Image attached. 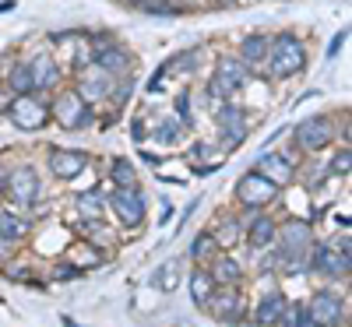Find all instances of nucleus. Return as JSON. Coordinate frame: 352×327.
<instances>
[{
	"instance_id": "f257e3e1",
	"label": "nucleus",
	"mask_w": 352,
	"mask_h": 327,
	"mask_svg": "<svg viewBox=\"0 0 352 327\" xmlns=\"http://www.w3.org/2000/svg\"><path fill=\"white\" fill-rule=\"evenodd\" d=\"M303 67H307V46L300 43V36H292V32L268 36V60H264V74L275 78V81H285L292 74H300Z\"/></svg>"
},
{
	"instance_id": "f03ea898",
	"label": "nucleus",
	"mask_w": 352,
	"mask_h": 327,
	"mask_svg": "<svg viewBox=\"0 0 352 327\" xmlns=\"http://www.w3.org/2000/svg\"><path fill=\"white\" fill-rule=\"evenodd\" d=\"M247 81H250V67L240 60V56L222 53L219 60H215V74H212V81L204 84V92H208V99L219 106V102H226V99L236 95L240 88H247Z\"/></svg>"
},
{
	"instance_id": "7ed1b4c3",
	"label": "nucleus",
	"mask_w": 352,
	"mask_h": 327,
	"mask_svg": "<svg viewBox=\"0 0 352 327\" xmlns=\"http://www.w3.org/2000/svg\"><path fill=\"white\" fill-rule=\"evenodd\" d=\"M50 120H56L64 131H85V127L96 124V113L78 95V88H64L50 106Z\"/></svg>"
},
{
	"instance_id": "20e7f679",
	"label": "nucleus",
	"mask_w": 352,
	"mask_h": 327,
	"mask_svg": "<svg viewBox=\"0 0 352 327\" xmlns=\"http://www.w3.org/2000/svg\"><path fill=\"white\" fill-rule=\"evenodd\" d=\"M106 207H113V215L120 225L127 229H138L144 222V212H148V201L138 187H116L109 197H106Z\"/></svg>"
},
{
	"instance_id": "39448f33",
	"label": "nucleus",
	"mask_w": 352,
	"mask_h": 327,
	"mask_svg": "<svg viewBox=\"0 0 352 327\" xmlns=\"http://www.w3.org/2000/svg\"><path fill=\"white\" fill-rule=\"evenodd\" d=\"M349 267H352V253H342L331 243H314L307 253V271H314V275L349 278Z\"/></svg>"
},
{
	"instance_id": "423d86ee",
	"label": "nucleus",
	"mask_w": 352,
	"mask_h": 327,
	"mask_svg": "<svg viewBox=\"0 0 352 327\" xmlns=\"http://www.w3.org/2000/svg\"><path fill=\"white\" fill-rule=\"evenodd\" d=\"M292 141H296L303 152H324V148L335 141V124L331 116H307L292 127Z\"/></svg>"
},
{
	"instance_id": "0eeeda50",
	"label": "nucleus",
	"mask_w": 352,
	"mask_h": 327,
	"mask_svg": "<svg viewBox=\"0 0 352 327\" xmlns=\"http://www.w3.org/2000/svg\"><path fill=\"white\" fill-rule=\"evenodd\" d=\"M8 116L18 131H43L50 124V106L39 95H14L8 106Z\"/></svg>"
},
{
	"instance_id": "6e6552de",
	"label": "nucleus",
	"mask_w": 352,
	"mask_h": 327,
	"mask_svg": "<svg viewBox=\"0 0 352 327\" xmlns=\"http://www.w3.org/2000/svg\"><path fill=\"white\" fill-rule=\"evenodd\" d=\"M275 197H278V187H275L272 180H264L257 169L243 172L240 180H236V201H240L243 207H250V212H261V207L272 204Z\"/></svg>"
},
{
	"instance_id": "1a4fd4ad",
	"label": "nucleus",
	"mask_w": 352,
	"mask_h": 327,
	"mask_svg": "<svg viewBox=\"0 0 352 327\" xmlns=\"http://www.w3.org/2000/svg\"><path fill=\"white\" fill-rule=\"evenodd\" d=\"M307 310L317 320V327H342V320H345V300L338 292H328V289H320Z\"/></svg>"
},
{
	"instance_id": "9d476101",
	"label": "nucleus",
	"mask_w": 352,
	"mask_h": 327,
	"mask_svg": "<svg viewBox=\"0 0 352 327\" xmlns=\"http://www.w3.org/2000/svg\"><path fill=\"white\" fill-rule=\"evenodd\" d=\"M113 74H106L99 64H85L81 67V78H78V95L85 99V102H102V99H109V92H113Z\"/></svg>"
},
{
	"instance_id": "9b49d317",
	"label": "nucleus",
	"mask_w": 352,
	"mask_h": 327,
	"mask_svg": "<svg viewBox=\"0 0 352 327\" xmlns=\"http://www.w3.org/2000/svg\"><path fill=\"white\" fill-rule=\"evenodd\" d=\"M4 187H8L14 204H36L39 201V172L32 166H18V169L8 172Z\"/></svg>"
},
{
	"instance_id": "f8f14e48",
	"label": "nucleus",
	"mask_w": 352,
	"mask_h": 327,
	"mask_svg": "<svg viewBox=\"0 0 352 327\" xmlns=\"http://www.w3.org/2000/svg\"><path fill=\"white\" fill-rule=\"evenodd\" d=\"M254 169L264 176V180H272L275 187H285V183L296 180V162H292L289 155H282V152H261Z\"/></svg>"
},
{
	"instance_id": "ddd939ff",
	"label": "nucleus",
	"mask_w": 352,
	"mask_h": 327,
	"mask_svg": "<svg viewBox=\"0 0 352 327\" xmlns=\"http://www.w3.org/2000/svg\"><path fill=\"white\" fill-rule=\"evenodd\" d=\"M201 310H208V317H215L219 324H236L243 313V303H240V295H236V289H219L215 285V292L204 300V306Z\"/></svg>"
},
{
	"instance_id": "4468645a",
	"label": "nucleus",
	"mask_w": 352,
	"mask_h": 327,
	"mask_svg": "<svg viewBox=\"0 0 352 327\" xmlns=\"http://www.w3.org/2000/svg\"><path fill=\"white\" fill-rule=\"evenodd\" d=\"M275 243H278V250H289V253H307L314 247V229L300 218H292V222L278 225Z\"/></svg>"
},
{
	"instance_id": "2eb2a0df",
	"label": "nucleus",
	"mask_w": 352,
	"mask_h": 327,
	"mask_svg": "<svg viewBox=\"0 0 352 327\" xmlns=\"http://www.w3.org/2000/svg\"><path fill=\"white\" fill-rule=\"evenodd\" d=\"M50 169L56 180H74L88 169V152H74V148H53L50 152Z\"/></svg>"
},
{
	"instance_id": "dca6fc26",
	"label": "nucleus",
	"mask_w": 352,
	"mask_h": 327,
	"mask_svg": "<svg viewBox=\"0 0 352 327\" xmlns=\"http://www.w3.org/2000/svg\"><path fill=\"white\" fill-rule=\"evenodd\" d=\"M28 71H32V81H36V95L50 92V88H56V81H60V67H56V60L50 53L28 56Z\"/></svg>"
},
{
	"instance_id": "f3484780",
	"label": "nucleus",
	"mask_w": 352,
	"mask_h": 327,
	"mask_svg": "<svg viewBox=\"0 0 352 327\" xmlns=\"http://www.w3.org/2000/svg\"><path fill=\"white\" fill-rule=\"evenodd\" d=\"M208 264H212L208 275H212V282L219 289H236V282L243 278V267H240V260L232 257V253H215Z\"/></svg>"
},
{
	"instance_id": "a211bd4d",
	"label": "nucleus",
	"mask_w": 352,
	"mask_h": 327,
	"mask_svg": "<svg viewBox=\"0 0 352 327\" xmlns=\"http://www.w3.org/2000/svg\"><path fill=\"white\" fill-rule=\"evenodd\" d=\"M285 295L278 292V289H272V292H264L261 300H257V306H254V324L257 327H275L278 320H282V313H285Z\"/></svg>"
},
{
	"instance_id": "6ab92c4d",
	"label": "nucleus",
	"mask_w": 352,
	"mask_h": 327,
	"mask_svg": "<svg viewBox=\"0 0 352 327\" xmlns=\"http://www.w3.org/2000/svg\"><path fill=\"white\" fill-rule=\"evenodd\" d=\"M236 56L250 67V74H261V71H264V60H268V36H264V32H250V36H243Z\"/></svg>"
},
{
	"instance_id": "aec40b11",
	"label": "nucleus",
	"mask_w": 352,
	"mask_h": 327,
	"mask_svg": "<svg viewBox=\"0 0 352 327\" xmlns=\"http://www.w3.org/2000/svg\"><path fill=\"white\" fill-rule=\"evenodd\" d=\"M92 64H99L106 74H113V78H124V74H131V53L120 46V43H109L106 49H99L96 56H92Z\"/></svg>"
},
{
	"instance_id": "412c9836",
	"label": "nucleus",
	"mask_w": 352,
	"mask_h": 327,
	"mask_svg": "<svg viewBox=\"0 0 352 327\" xmlns=\"http://www.w3.org/2000/svg\"><path fill=\"white\" fill-rule=\"evenodd\" d=\"M275 232H278V222L254 215L250 225H247V243H250L254 250H268V247L275 243Z\"/></svg>"
},
{
	"instance_id": "4be33fe9",
	"label": "nucleus",
	"mask_w": 352,
	"mask_h": 327,
	"mask_svg": "<svg viewBox=\"0 0 352 327\" xmlns=\"http://www.w3.org/2000/svg\"><path fill=\"white\" fill-rule=\"evenodd\" d=\"M11 95H36V81H32V71H28V60H14L8 67V81Z\"/></svg>"
},
{
	"instance_id": "5701e85b",
	"label": "nucleus",
	"mask_w": 352,
	"mask_h": 327,
	"mask_svg": "<svg viewBox=\"0 0 352 327\" xmlns=\"http://www.w3.org/2000/svg\"><path fill=\"white\" fill-rule=\"evenodd\" d=\"M25 236H28V222L25 218H18L14 212H0V240L14 247V243L25 240Z\"/></svg>"
},
{
	"instance_id": "b1692460",
	"label": "nucleus",
	"mask_w": 352,
	"mask_h": 327,
	"mask_svg": "<svg viewBox=\"0 0 352 327\" xmlns=\"http://www.w3.org/2000/svg\"><path fill=\"white\" fill-rule=\"evenodd\" d=\"M184 134H187V127L176 120V116H166V120L152 131V141L162 144V148H173V144H180V141H184Z\"/></svg>"
},
{
	"instance_id": "393cba45",
	"label": "nucleus",
	"mask_w": 352,
	"mask_h": 327,
	"mask_svg": "<svg viewBox=\"0 0 352 327\" xmlns=\"http://www.w3.org/2000/svg\"><path fill=\"white\" fill-rule=\"evenodd\" d=\"M215 292V282L208 275V267H194V275H190V300L194 306H204V300Z\"/></svg>"
},
{
	"instance_id": "a878e982",
	"label": "nucleus",
	"mask_w": 352,
	"mask_h": 327,
	"mask_svg": "<svg viewBox=\"0 0 352 327\" xmlns=\"http://www.w3.org/2000/svg\"><path fill=\"white\" fill-rule=\"evenodd\" d=\"M102 212H106V197H102L99 190H88V194L78 197V215H81L85 222H99Z\"/></svg>"
},
{
	"instance_id": "bb28decb",
	"label": "nucleus",
	"mask_w": 352,
	"mask_h": 327,
	"mask_svg": "<svg viewBox=\"0 0 352 327\" xmlns=\"http://www.w3.org/2000/svg\"><path fill=\"white\" fill-rule=\"evenodd\" d=\"M219 250H222V247L215 243V236H212V232H197V236H194V243H190V260H194V264H208Z\"/></svg>"
},
{
	"instance_id": "cd10ccee",
	"label": "nucleus",
	"mask_w": 352,
	"mask_h": 327,
	"mask_svg": "<svg viewBox=\"0 0 352 327\" xmlns=\"http://www.w3.org/2000/svg\"><path fill=\"white\" fill-rule=\"evenodd\" d=\"M219 141H222V152H236V148L247 141V120L219 127Z\"/></svg>"
},
{
	"instance_id": "c85d7f7f",
	"label": "nucleus",
	"mask_w": 352,
	"mask_h": 327,
	"mask_svg": "<svg viewBox=\"0 0 352 327\" xmlns=\"http://www.w3.org/2000/svg\"><path fill=\"white\" fill-rule=\"evenodd\" d=\"M176 275H180V257H169L159 271L152 275V282H155L159 292H173L176 289Z\"/></svg>"
},
{
	"instance_id": "c756f323",
	"label": "nucleus",
	"mask_w": 352,
	"mask_h": 327,
	"mask_svg": "<svg viewBox=\"0 0 352 327\" xmlns=\"http://www.w3.org/2000/svg\"><path fill=\"white\" fill-rule=\"evenodd\" d=\"M219 247H236L240 243V222L236 218H219V229H212Z\"/></svg>"
},
{
	"instance_id": "7c9ffc66",
	"label": "nucleus",
	"mask_w": 352,
	"mask_h": 327,
	"mask_svg": "<svg viewBox=\"0 0 352 327\" xmlns=\"http://www.w3.org/2000/svg\"><path fill=\"white\" fill-rule=\"evenodd\" d=\"M113 183L116 187H138V172H134V166L127 162V159H113Z\"/></svg>"
},
{
	"instance_id": "2f4dec72",
	"label": "nucleus",
	"mask_w": 352,
	"mask_h": 327,
	"mask_svg": "<svg viewBox=\"0 0 352 327\" xmlns=\"http://www.w3.org/2000/svg\"><path fill=\"white\" fill-rule=\"evenodd\" d=\"M278 324H285V327H317V320L310 317L307 306H285V313H282Z\"/></svg>"
},
{
	"instance_id": "473e14b6",
	"label": "nucleus",
	"mask_w": 352,
	"mask_h": 327,
	"mask_svg": "<svg viewBox=\"0 0 352 327\" xmlns=\"http://www.w3.org/2000/svg\"><path fill=\"white\" fill-rule=\"evenodd\" d=\"M131 92H134V78H131V74L116 78V81H113V92H109V102H113L116 109H124L127 99H131Z\"/></svg>"
},
{
	"instance_id": "72a5a7b5",
	"label": "nucleus",
	"mask_w": 352,
	"mask_h": 327,
	"mask_svg": "<svg viewBox=\"0 0 352 327\" xmlns=\"http://www.w3.org/2000/svg\"><path fill=\"white\" fill-rule=\"evenodd\" d=\"M176 120H180L184 127H190L194 124V113H190V88H180V92H176Z\"/></svg>"
},
{
	"instance_id": "f704fd0d",
	"label": "nucleus",
	"mask_w": 352,
	"mask_h": 327,
	"mask_svg": "<svg viewBox=\"0 0 352 327\" xmlns=\"http://www.w3.org/2000/svg\"><path fill=\"white\" fill-rule=\"evenodd\" d=\"M328 172H331V176H349V172H352V152H349V144H345L342 152H338V155L331 159Z\"/></svg>"
},
{
	"instance_id": "c9c22d12",
	"label": "nucleus",
	"mask_w": 352,
	"mask_h": 327,
	"mask_svg": "<svg viewBox=\"0 0 352 327\" xmlns=\"http://www.w3.org/2000/svg\"><path fill=\"white\" fill-rule=\"evenodd\" d=\"M197 53H201V49H187V53H176L173 60H169V67H176V71H194V64H197Z\"/></svg>"
},
{
	"instance_id": "e433bc0d",
	"label": "nucleus",
	"mask_w": 352,
	"mask_h": 327,
	"mask_svg": "<svg viewBox=\"0 0 352 327\" xmlns=\"http://www.w3.org/2000/svg\"><path fill=\"white\" fill-rule=\"evenodd\" d=\"M166 74H169V60H166V64H159V67L152 71V78H148V92H159L162 81H166Z\"/></svg>"
},
{
	"instance_id": "4c0bfd02",
	"label": "nucleus",
	"mask_w": 352,
	"mask_h": 327,
	"mask_svg": "<svg viewBox=\"0 0 352 327\" xmlns=\"http://www.w3.org/2000/svg\"><path fill=\"white\" fill-rule=\"evenodd\" d=\"M78 275H85V271H78L74 264H60V267L53 271V282H67V278H78Z\"/></svg>"
},
{
	"instance_id": "58836bf2",
	"label": "nucleus",
	"mask_w": 352,
	"mask_h": 327,
	"mask_svg": "<svg viewBox=\"0 0 352 327\" xmlns=\"http://www.w3.org/2000/svg\"><path fill=\"white\" fill-rule=\"evenodd\" d=\"M345 39H349V28H342V32L331 39V46H328V60H335V56H338V49L345 46Z\"/></svg>"
},
{
	"instance_id": "ea45409f",
	"label": "nucleus",
	"mask_w": 352,
	"mask_h": 327,
	"mask_svg": "<svg viewBox=\"0 0 352 327\" xmlns=\"http://www.w3.org/2000/svg\"><path fill=\"white\" fill-rule=\"evenodd\" d=\"M131 137L138 144H144V116H134V120H131Z\"/></svg>"
},
{
	"instance_id": "a19ab883",
	"label": "nucleus",
	"mask_w": 352,
	"mask_h": 327,
	"mask_svg": "<svg viewBox=\"0 0 352 327\" xmlns=\"http://www.w3.org/2000/svg\"><path fill=\"white\" fill-rule=\"evenodd\" d=\"M11 99H14V95H11V88H8L4 81H0V113H8V106H11Z\"/></svg>"
},
{
	"instance_id": "79ce46f5",
	"label": "nucleus",
	"mask_w": 352,
	"mask_h": 327,
	"mask_svg": "<svg viewBox=\"0 0 352 327\" xmlns=\"http://www.w3.org/2000/svg\"><path fill=\"white\" fill-rule=\"evenodd\" d=\"M141 162H144V166H162L166 159H162V155H152L148 148H144V152H141Z\"/></svg>"
},
{
	"instance_id": "37998d69",
	"label": "nucleus",
	"mask_w": 352,
	"mask_h": 327,
	"mask_svg": "<svg viewBox=\"0 0 352 327\" xmlns=\"http://www.w3.org/2000/svg\"><path fill=\"white\" fill-rule=\"evenodd\" d=\"M8 257H11V243L0 240V260H8Z\"/></svg>"
},
{
	"instance_id": "c03bdc74",
	"label": "nucleus",
	"mask_w": 352,
	"mask_h": 327,
	"mask_svg": "<svg viewBox=\"0 0 352 327\" xmlns=\"http://www.w3.org/2000/svg\"><path fill=\"white\" fill-rule=\"evenodd\" d=\"M4 180H8V169H4V162H0V190H4Z\"/></svg>"
},
{
	"instance_id": "a18cd8bd",
	"label": "nucleus",
	"mask_w": 352,
	"mask_h": 327,
	"mask_svg": "<svg viewBox=\"0 0 352 327\" xmlns=\"http://www.w3.org/2000/svg\"><path fill=\"white\" fill-rule=\"evenodd\" d=\"M4 11H14V0H8V4H0V14Z\"/></svg>"
},
{
	"instance_id": "49530a36",
	"label": "nucleus",
	"mask_w": 352,
	"mask_h": 327,
	"mask_svg": "<svg viewBox=\"0 0 352 327\" xmlns=\"http://www.w3.org/2000/svg\"><path fill=\"white\" fill-rule=\"evenodd\" d=\"M219 4H222V8H232V4H240V0H219Z\"/></svg>"
}]
</instances>
